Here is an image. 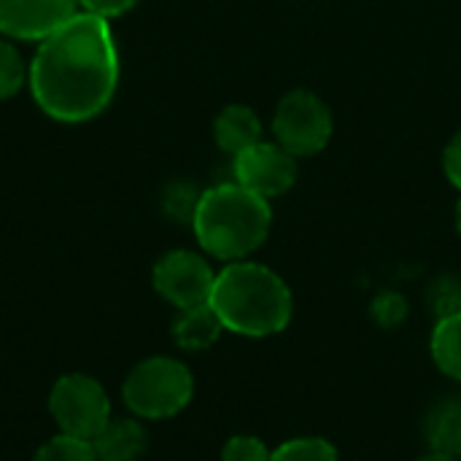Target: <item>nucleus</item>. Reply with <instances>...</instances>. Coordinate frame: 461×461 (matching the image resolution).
<instances>
[{
    "label": "nucleus",
    "instance_id": "nucleus-20",
    "mask_svg": "<svg viewBox=\"0 0 461 461\" xmlns=\"http://www.w3.org/2000/svg\"><path fill=\"white\" fill-rule=\"evenodd\" d=\"M221 461H270V448L254 435H235L224 443Z\"/></svg>",
    "mask_w": 461,
    "mask_h": 461
},
{
    "label": "nucleus",
    "instance_id": "nucleus-17",
    "mask_svg": "<svg viewBox=\"0 0 461 461\" xmlns=\"http://www.w3.org/2000/svg\"><path fill=\"white\" fill-rule=\"evenodd\" d=\"M32 461H97L92 443L81 440V438H70V435H57L51 438L46 446L38 448V454Z\"/></svg>",
    "mask_w": 461,
    "mask_h": 461
},
{
    "label": "nucleus",
    "instance_id": "nucleus-3",
    "mask_svg": "<svg viewBox=\"0 0 461 461\" xmlns=\"http://www.w3.org/2000/svg\"><path fill=\"white\" fill-rule=\"evenodd\" d=\"M270 227V200L254 194L238 181L205 189L192 219L200 249L221 262H240L251 257L267 240Z\"/></svg>",
    "mask_w": 461,
    "mask_h": 461
},
{
    "label": "nucleus",
    "instance_id": "nucleus-22",
    "mask_svg": "<svg viewBox=\"0 0 461 461\" xmlns=\"http://www.w3.org/2000/svg\"><path fill=\"white\" fill-rule=\"evenodd\" d=\"M443 170H446V178L461 192V130L448 140L443 151Z\"/></svg>",
    "mask_w": 461,
    "mask_h": 461
},
{
    "label": "nucleus",
    "instance_id": "nucleus-2",
    "mask_svg": "<svg viewBox=\"0 0 461 461\" xmlns=\"http://www.w3.org/2000/svg\"><path fill=\"white\" fill-rule=\"evenodd\" d=\"M211 308L227 332L243 338H270L289 327L294 297L286 281L259 262H227L216 273Z\"/></svg>",
    "mask_w": 461,
    "mask_h": 461
},
{
    "label": "nucleus",
    "instance_id": "nucleus-18",
    "mask_svg": "<svg viewBox=\"0 0 461 461\" xmlns=\"http://www.w3.org/2000/svg\"><path fill=\"white\" fill-rule=\"evenodd\" d=\"M408 313H411L408 300H405L400 292H392V289H386V292L375 294V300H373V305H370V316H373V321H375V324H381L384 330L400 327V324L408 319Z\"/></svg>",
    "mask_w": 461,
    "mask_h": 461
},
{
    "label": "nucleus",
    "instance_id": "nucleus-8",
    "mask_svg": "<svg viewBox=\"0 0 461 461\" xmlns=\"http://www.w3.org/2000/svg\"><path fill=\"white\" fill-rule=\"evenodd\" d=\"M232 173L240 186L251 189L265 200H273L294 186L300 167L297 157L289 154L281 143L259 140L251 149L232 157Z\"/></svg>",
    "mask_w": 461,
    "mask_h": 461
},
{
    "label": "nucleus",
    "instance_id": "nucleus-4",
    "mask_svg": "<svg viewBox=\"0 0 461 461\" xmlns=\"http://www.w3.org/2000/svg\"><path fill=\"white\" fill-rule=\"evenodd\" d=\"M194 394L189 367L173 357H151L135 365L122 386L124 405L135 419L159 421L178 416Z\"/></svg>",
    "mask_w": 461,
    "mask_h": 461
},
{
    "label": "nucleus",
    "instance_id": "nucleus-15",
    "mask_svg": "<svg viewBox=\"0 0 461 461\" xmlns=\"http://www.w3.org/2000/svg\"><path fill=\"white\" fill-rule=\"evenodd\" d=\"M270 461H340L332 443L324 438H294L270 451Z\"/></svg>",
    "mask_w": 461,
    "mask_h": 461
},
{
    "label": "nucleus",
    "instance_id": "nucleus-1",
    "mask_svg": "<svg viewBox=\"0 0 461 461\" xmlns=\"http://www.w3.org/2000/svg\"><path fill=\"white\" fill-rule=\"evenodd\" d=\"M27 84L38 108L62 124L100 116L119 86V46L111 22L89 11L68 19L41 41Z\"/></svg>",
    "mask_w": 461,
    "mask_h": 461
},
{
    "label": "nucleus",
    "instance_id": "nucleus-12",
    "mask_svg": "<svg viewBox=\"0 0 461 461\" xmlns=\"http://www.w3.org/2000/svg\"><path fill=\"white\" fill-rule=\"evenodd\" d=\"M170 332H173V340H176L178 348H184V351H205L221 338L224 324L216 316V311L211 308V303H205V305L178 311Z\"/></svg>",
    "mask_w": 461,
    "mask_h": 461
},
{
    "label": "nucleus",
    "instance_id": "nucleus-23",
    "mask_svg": "<svg viewBox=\"0 0 461 461\" xmlns=\"http://www.w3.org/2000/svg\"><path fill=\"white\" fill-rule=\"evenodd\" d=\"M84 5V11L89 14H97L103 19H113V16H122L127 14L130 8L138 5V0H78Z\"/></svg>",
    "mask_w": 461,
    "mask_h": 461
},
{
    "label": "nucleus",
    "instance_id": "nucleus-5",
    "mask_svg": "<svg viewBox=\"0 0 461 461\" xmlns=\"http://www.w3.org/2000/svg\"><path fill=\"white\" fill-rule=\"evenodd\" d=\"M332 130L335 122L330 105L311 89H292L281 97L273 113L276 143H281L297 159L324 151L332 140Z\"/></svg>",
    "mask_w": 461,
    "mask_h": 461
},
{
    "label": "nucleus",
    "instance_id": "nucleus-11",
    "mask_svg": "<svg viewBox=\"0 0 461 461\" xmlns=\"http://www.w3.org/2000/svg\"><path fill=\"white\" fill-rule=\"evenodd\" d=\"M213 140L230 157L259 143L262 140V122L257 116V111L243 105V103H232V105L221 108L216 122H213Z\"/></svg>",
    "mask_w": 461,
    "mask_h": 461
},
{
    "label": "nucleus",
    "instance_id": "nucleus-10",
    "mask_svg": "<svg viewBox=\"0 0 461 461\" xmlns=\"http://www.w3.org/2000/svg\"><path fill=\"white\" fill-rule=\"evenodd\" d=\"M97 461H135L143 456L149 435L138 419H108L105 427L89 440Z\"/></svg>",
    "mask_w": 461,
    "mask_h": 461
},
{
    "label": "nucleus",
    "instance_id": "nucleus-21",
    "mask_svg": "<svg viewBox=\"0 0 461 461\" xmlns=\"http://www.w3.org/2000/svg\"><path fill=\"white\" fill-rule=\"evenodd\" d=\"M435 308H438V319L461 311V286L454 281H440L435 286Z\"/></svg>",
    "mask_w": 461,
    "mask_h": 461
},
{
    "label": "nucleus",
    "instance_id": "nucleus-7",
    "mask_svg": "<svg viewBox=\"0 0 461 461\" xmlns=\"http://www.w3.org/2000/svg\"><path fill=\"white\" fill-rule=\"evenodd\" d=\"M151 281L162 300L184 311V308L205 305L211 300L216 273L203 254L189 251V249H176V251H167L154 265Z\"/></svg>",
    "mask_w": 461,
    "mask_h": 461
},
{
    "label": "nucleus",
    "instance_id": "nucleus-9",
    "mask_svg": "<svg viewBox=\"0 0 461 461\" xmlns=\"http://www.w3.org/2000/svg\"><path fill=\"white\" fill-rule=\"evenodd\" d=\"M78 0H0V32L14 41H43L78 14Z\"/></svg>",
    "mask_w": 461,
    "mask_h": 461
},
{
    "label": "nucleus",
    "instance_id": "nucleus-25",
    "mask_svg": "<svg viewBox=\"0 0 461 461\" xmlns=\"http://www.w3.org/2000/svg\"><path fill=\"white\" fill-rule=\"evenodd\" d=\"M454 227H456V232L461 235V197L456 200V208H454Z\"/></svg>",
    "mask_w": 461,
    "mask_h": 461
},
{
    "label": "nucleus",
    "instance_id": "nucleus-13",
    "mask_svg": "<svg viewBox=\"0 0 461 461\" xmlns=\"http://www.w3.org/2000/svg\"><path fill=\"white\" fill-rule=\"evenodd\" d=\"M429 351L443 375L461 381V311L438 319L432 330Z\"/></svg>",
    "mask_w": 461,
    "mask_h": 461
},
{
    "label": "nucleus",
    "instance_id": "nucleus-16",
    "mask_svg": "<svg viewBox=\"0 0 461 461\" xmlns=\"http://www.w3.org/2000/svg\"><path fill=\"white\" fill-rule=\"evenodd\" d=\"M27 78L30 68L24 65L22 51L11 41H0V100H11L14 95H19Z\"/></svg>",
    "mask_w": 461,
    "mask_h": 461
},
{
    "label": "nucleus",
    "instance_id": "nucleus-6",
    "mask_svg": "<svg viewBox=\"0 0 461 461\" xmlns=\"http://www.w3.org/2000/svg\"><path fill=\"white\" fill-rule=\"evenodd\" d=\"M49 411L62 435L92 440L111 419V402L105 389L81 373L62 375L49 394Z\"/></svg>",
    "mask_w": 461,
    "mask_h": 461
},
{
    "label": "nucleus",
    "instance_id": "nucleus-14",
    "mask_svg": "<svg viewBox=\"0 0 461 461\" xmlns=\"http://www.w3.org/2000/svg\"><path fill=\"white\" fill-rule=\"evenodd\" d=\"M427 440L432 451L461 459V402H440L427 416Z\"/></svg>",
    "mask_w": 461,
    "mask_h": 461
},
{
    "label": "nucleus",
    "instance_id": "nucleus-24",
    "mask_svg": "<svg viewBox=\"0 0 461 461\" xmlns=\"http://www.w3.org/2000/svg\"><path fill=\"white\" fill-rule=\"evenodd\" d=\"M416 461H459L454 459V456H448V454H440V451H429V454H424L421 459Z\"/></svg>",
    "mask_w": 461,
    "mask_h": 461
},
{
    "label": "nucleus",
    "instance_id": "nucleus-19",
    "mask_svg": "<svg viewBox=\"0 0 461 461\" xmlns=\"http://www.w3.org/2000/svg\"><path fill=\"white\" fill-rule=\"evenodd\" d=\"M200 194L192 184H173L167 192H165V211L170 219L176 221H189L194 219V211H197V203H200Z\"/></svg>",
    "mask_w": 461,
    "mask_h": 461
}]
</instances>
